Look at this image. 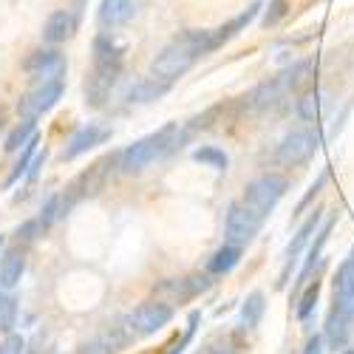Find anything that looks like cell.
I'll list each match as a JSON object with an SVG mask.
<instances>
[{
  "instance_id": "6da1fadb",
  "label": "cell",
  "mask_w": 354,
  "mask_h": 354,
  "mask_svg": "<svg viewBox=\"0 0 354 354\" xmlns=\"http://www.w3.org/2000/svg\"><path fill=\"white\" fill-rule=\"evenodd\" d=\"M190 133H193L190 125L182 128L179 122H170V125H165L156 133H147V136L136 139L133 145H128L125 151L120 153V170L122 173H142L145 167H151L153 162H159V159H165V156L179 151L182 142L190 139Z\"/></svg>"
},
{
  "instance_id": "7a4b0ae2",
  "label": "cell",
  "mask_w": 354,
  "mask_h": 354,
  "mask_svg": "<svg viewBox=\"0 0 354 354\" xmlns=\"http://www.w3.org/2000/svg\"><path fill=\"white\" fill-rule=\"evenodd\" d=\"M120 74H122V48L108 35H97L94 37V74L91 80H85V105L100 108L108 100Z\"/></svg>"
},
{
  "instance_id": "3957f363",
  "label": "cell",
  "mask_w": 354,
  "mask_h": 354,
  "mask_svg": "<svg viewBox=\"0 0 354 354\" xmlns=\"http://www.w3.org/2000/svg\"><path fill=\"white\" fill-rule=\"evenodd\" d=\"M286 187H289V182L283 179V176L263 173V176H258V179H252L244 187L241 204H244L250 213H255L258 218H267L278 207V201L286 196Z\"/></svg>"
},
{
  "instance_id": "277c9868",
  "label": "cell",
  "mask_w": 354,
  "mask_h": 354,
  "mask_svg": "<svg viewBox=\"0 0 354 354\" xmlns=\"http://www.w3.org/2000/svg\"><path fill=\"white\" fill-rule=\"evenodd\" d=\"M170 320H173V306L170 304L147 301V304L133 306L125 315L122 332H125V337H147V335H156L159 329H165Z\"/></svg>"
},
{
  "instance_id": "5b68a950",
  "label": "cell",
  "mask_w": 354,
  "mask_h": 354,
  "mask_svg": "<svg viewBox=\"0 0 354 354\" xmlns=\"http://www.w3.org/2000/svg\"><path fill=\"white\" fill-rule=\"evenodd\" d=\"M193 63H196V54L185 43H179V40L173 37L151 60V74L159 77V80H165V82H176V80L185 77L193 68Z\"/></svg>"
},
{
  "instance_id": "8992f818",
  "label": "cell",
  "mask_w": 354,
  "mask_h": 354,
  "mask_svg": "<svg viewBox=\"0 0 354 354\" xmlns=\"http://www.w3.org/2000/svg\"><path fill=\"white\" fill-rule=\"evenodd\" d=\"M317 151H320V136H317V131H312V128H298V131H289V133L281 139L275 156H278L281 165L298 167V165H306Z\"/></svg>"
},
{
  "instance_id": "52a82bcc",
  "label": "cell",
  "mask_w": 354,
  "mask_h": 354,
  "mask_svg": "<svg viewBox=\"0 0 354 354\" xmlns=\"http://www.w3.org/2000/svg\"><path fill=\"white\" fill-rule=\"evenodd\" d=\"M63 91H66V82H63V80H54V82H35L32 91H28V94L20 100L17 111H20L23 120H37V116L48 113L57 102H60Z\"/></svg>"
},
{
  "instance_id": "ba28073f",
  "label": "cell",
  "mask_w": 354,
  "mask_h": 354,
  "mask_svg": "<svg viewBox=\"0 0 354 354\" xmlns=\"http://www.w3.org/2000/svg\"><path fill=\"white\" fill-rule=\"evenodd\" d=\"M261 224H263V218L250 213L241 201H232L230 210H227V221H224V235H227L230 244L247 247V244H252V239L258 235Z\"/></svg>"
},
{
  "instance_id": "9c48e42d",
  "label": "cell",
  "mask_w": 354,
  "mask_h": 354,
  "mask_svg": "<svg viewBox=\"0 0 354 354\" xmlns=\"http://www.w3.org/2000/svg\"><path fill=\"white\" fill-rule=\"evenodd\" d=\"M320 224H323V210L317 207V210H312V216L298 227V232L292 235V241H289L286 250H283V270H281V281H278V286H283V283L289 281L292 267H295V263H298V258L309 250V241H312V235L317 232Z\"/></svg>"
},
{
  "instance_id": "30bf717a",
  "label": "cell",
  "mask_w": 354,
  "mask_h": 354,
  "mask_svg": "<svg viewBox=\"0 0 354 354\" xmlns=\"http://www.w3.org/2000/svg\"><path fill=\"white\" fill-rule=\"evenodd\" d=\"M26 74L32 77L35 82H54V80H63L68 71L66 57L57 51V48H40L35 54H28L26 60Z\"/></svg>"
},
{
  "instance_id": "8fae6325",
  "label": "cell",
  "mask_w": 354,
  "mask_h": 354,
  "mask_svg": "<svg viewBox=\"0 0 354 354\" xmlns=\"http://www.w3.org/2000/svg\"><path fill=\"white\" fill-rule=\"evenodd\" d=\"M80 17L71 9H57L48 15V20L43 23V43L46 46H60L66 40H71L77 35Z\"/></svg>"
},
{
  "instance_id": "7c38bea8",
  "label": "cell",
  "mask_w": 354,
  "mask_h": 354,
  "mask_svg": "<svg viewBox=\"0 0 354 354\" xmlns=\"http://www.w3.org/2000/svg\"><path fill=\"white\" fill-rule=\"evenodd\" d=\"M105 139H111V131H108V128H100V125H82V128L74 131L71 139L66 142V147H63V162H71V159L88 153L91 147L102 145Z\"/></svg>"
},
{
  "instance_id": "4fadbf2b",
  "label": "cell",
  "mask_w": 354,
  "mask_h": 354,
  "mask_svg": "<svg viewBox=\"0 0 354 354\" xmlns=\"http://www.w3.org/2000/svg\"><path fill=\"white\" fill-rule=\"evenodd\" d=\"M335 309L354 320V267L346 261L335 275Z\"/></svg>"
},
{
  "instance_id": "5bb4252c",
  "label": "cell",
  "mask_w": 354,
  "mask_h": 354,
  "mask_svg": "<svg viewBox=\"0 0 354 354\" xmlns=\"http://www.w3.org/2000/svg\"><path fill=\"white\" fill-rule=\"evenodd\" d=\"M170 85L173 82H165V80H159V77H142V80H136L131 88H128V102L131 105H147V102H156V100H162L167 91H170Z\"/></svg>"
},
{
  "instance_id": "9a60e30c",
  "label": "cell",
  "mask_w": 354,
  "mask_h": 354,
  "mask_svg": "<svg viewBox=\"0 0 354 354\" xmlns=\"http://www.w3.org/2000/svg\"><path fill=\"white\" fill-rule=\"evenodd\" d=\"M258 12H261V3L255 0V3H250L241 15H235L232 20H227L224 26H218V28H213V48H221L224 43H230L232 37H239L244 28L258 17Z\"/></svg>"
},
{
  "instance_id": "2e32d148",
  "label": "cell",
  "mask_w": 354,
  "mask_h": 354,
  "mask_svg": "<svg viewBox=\"0 0 354 354\" xmlns=\"http://www.w3.org/2000/svg\"><path fill=\"white\" fill-rule=\"evenodd\" d=\"M351 317H346L343 312H337L335 306H332V312L326 315V326H323V340H326V346L332 348V351H343L346 346H348V337H351Z\"/></svg>"
},
{
  "instance_id": "e0dca14e",
  "label": "cell",
  "mask_w": 354,
  "mask_h": 354,
  "mask_svg": "<svg viewBox=\"0 0 354 354\" xmlns=\"http://www.w3.org/2000/svg\"><path fill=\"white\" fill-rule=\"evenodd\" d=\"M133 0H102L100 9H97V20L102 28H120L133 17Z\"/></svg>"
},
{
  "instance_id": "ac0fdd59",
  "label": "cell",
  "mask_w": 354,
  "mask_h": 354,
  "mask_svg": "<svg viewBox=\"0 0 354 354\" xmlns=\"http://www.w3.org/2000/svg\"><path fill=\"white\" fill-rule=\"evenodd\" d=\"M283 94H286V88H283L281 77H272L267 82H261L255 91L247 97V108L250 111H270V108H275L281 102Z\"/></svg>"
},
{
  "instance_id": "d6986e66",
  "label": "cell",
  "mask_w": 354,
  "mask_h": 354,
  "mask_svg": "<svg viewBox=\"0 0 354 354\" xmlns=\"http://www.w3.org/2000/svg\"><path fill=\"white\" fill-rule=\"evenodd\" d=\"M23 272H26V250L15 247V250L3 252V261H0V283H3L6 292L20 283Z\"/></svg>"
},
{
  "instance_id": "ffe728a7",
  "label": "cell",
  "mask_w": 354,
  "mask_h": 354,
  "mask_svg": "<svg viewBox=\"0 0 354 354\" xmlns=\"http://www.w3.org/2000/svg\"><path fill=\"white\" fill-rule=\"evenodd\" d=\"M241 252H244V247H235V244L227 241L224 247H218V250L210 255V261H207V272H213V275H227V272H232L235 267H239Z\"/></svg>"
},
{
  "instance_id": "44dd1931",
  "label": "cell",
  "mask_w": 354,
  "mask_h": 354,
  "mask_svg": "<svg viewBox=\"0 0 354 354\" xmlns=\"http://www.w3.org/2000/svg\"><path fill=\"white\" fill-rule=\"evenodd\" d=\"M263 312H267L263 292H250L247 301H244V306H241V315H239V326H241V329H258Z\"/></svg>"
},
{
  "instance_id": "7402d4cb",
  "label": "cell",
  "mask_w": 354,
  "mask_h": 354,
  "mask_svg": "<svg viewBox=\"0 0 354 354\" xmlns=\"http://www.w3.org/2000/svg\"><path fill=\"white\" fill-rule=\"evenodd\" d=\"M37 145H40V136L35 133L32 139H28L23 147H20V156H17V162H15V170L9 173V179H6V187H12L20 176H26L28 173V167H32V162H35V156H37Z\"/></svg>"
},
{
  "instance_id": "603a6c76",
  "label": "cell",
  "mask_w": 354,
  "mask_h": 354,
  "mask_svg": "<svg viewBox=\"0 0 354 354\" xmlns=\"http://www.w3.org/2000/svg\"><path fill=\"white\" fill-rule=\"evenodd\" d=\"M298 116L304 122H317L320 120V111H323V94L317 91V88H309V91H304L298 97Z\"/></svg>"
},
{
  "instance_id": "cb8c5ba5",
  "label": "cell",
  "mask_w": 354,
  "mask_h": 354,
  "mask_svg": "<svg viewBox=\"0 0 354 354\" xmlns=\"http://www.w3.org/2000/svg\"><path fill=\"white\" fill-rule=\"evenodd\" d=\"M317 298H320V281L315 278V281H309L306 283V289L298 295V306H295V315H298V320H309L312 317V312H315V306H317Z\"/></svg>"
},
{
  "instance_id": "d4e9b609",
  "label": "cell",
  "mask_w": 354,
  "mask_h": 354,
  "mask_svg": "<svg viewBox=\"0 0 354 354\" xmlns=\"http://www.w3.org/2000/svg\"><path fill=\"white\" fill-rule=\"evenodd\" d=\"M193 159H196L198 165H207V167L218 170V173H224L227 165H230V156L221 151V147H213V145H201V147H196V151H193Z\"/></svg>"
},
{
  "instance_id": "484cf974",
  "label": "cell",
  "mask_w": 354,
  "mask_h": 354,
  "mask_svg": "<svg viewBox=\"0 0 354 354\" xmlns=\"http://www.w3.org/2000/svg\"><path fill=\"white\" fill-rule=\"evenodd\" d=\"M312 68H315V63H312V60H301V63L289 66L286 71H281L278 77H281V82H283V88H286V91H295V88H301V85L309 80Z\"/></svg>"
},
{
  "instance_id": "4316f807",
  "label": "cell",
  "mask_w": 354,
  "mask_h": 354,
  "mask_svg": "<svg viewBox=\"0 0 354 354\" xmlns=\"http://www.w3.org/2000/svg\"><path fill=\"white\" fill-rule=\"evenodd\" d=\"M37 133V122L35 120H23L20 125H15V131L6 136V142H3V151L6 153H15V151H20V147L32 139Z\"/></svg>"
},
{
  "instance_id": "83f0119b",
  "label": "cell",
  "mask_w": 354,
  "mask_h": 354,
  "mask_svg": "<svg viewBox=\"0 0 354 354\" xmlns=\"http://www.w3.org/2000/svg\"><path fill=\"white\" fill-rule=\"evenodd\" d=\"M17 323V301L12 295H6L3 304H0V332H12Z\"/></svg>"
},
{
  "instance_id": "f1b7e54d",
  "label": "cell",
  "mask_w": 354,
  "mask_h": 354,
  "mask_svg": "<svg viewBox=\"0 0 354 354\" xmlns=\"http://www.w3.org/2000/svg\"><path fill=\"white\" fill-rule=\"evenodd\" d=\"M286 12H289V3H286V0H270V6L263 9V17H261L263 28L278 26V23L286 17Z\"/></svg>"
},
{
  "instance_id": "f546056e",
  "label": "cell",
  "mask_w": 354,
  "mask_h": 354,
  "mask_svg": "<svg viewBox=\"0 0 354 354\" xmlns=\"http://www.w3.org/2000/svg\"><path fill=\"white\" fill-rule=\"evenodd\" d=\"M326 182H329V170H323V173L317 176V179H315V185L309 187V193H306V196H304V198L298 201V207H295V216H298V213H304V210L309 207V204H312V201H315V198L320 196V190L326 187Z\"/></svg>"
},
{
  "instance_id": "4dcf8cb0",
  "label": "cell",
  "mask_w": 354,
  "mask_h": 354,
  "mask_svg": "<svg viewBox=\"0 0 354 354\" xmlns=\"http://www.w3.org/2000/svg\"><path fill=\"white\" fill-rule=\"evenodd\" d=\"M116 346H120V340H111V337H97L91 343H85L80 348V354H116Z\"/></svg>"
},
{
  "instance_id": "1f68e13d",
  "label": "cell",
  "mask_w": 354,
  "mask_h": 354,
  "mask_svg": "<svg viewBox=\"0 0 354 354\" xmlns=\"http://www.w3.org/2000/svg\"><path fill=\"white\" fill-rule=\"evenodd\" d=\"M43 230H46V227H43V221H40V218H32V221H26L23 227H17V232H15V235H17V241H23V244H32V241L37 239V235H40Z\"/></svg>"
},
{
  "instance_id": "d6a6232c",
  "label": "cell",
  "mask_w": 354,
  "mask_h": 354,
  "mask_svg": "<svg viewBox=\"0 0 354 354\" xmlns=\"http://www.w3.org/2000/svg\"><path fill=\"white\" fill-rule=\"evenodd\" d=\"M198 320H201V315H198V312H193V315H190V323H187V332H185V337L179 340V346H176L170 354H182V351H185V346H187V343L193 340V335H196V323H198Z\"/></svg>"
},
{
  "instance_id": "836d02e7",
  "label": "cell",
  "mask_w": 354,
  "mask_h": 354,
  "mask_svg": "<svg viewBox=\"0 0 354 354\" xmlns=\"http://www.w3.org/2000/svg\"><path fill=\"white\" fill-rule=\"evenodd\" d=\"M323 343H326V340H323L320 335H312L306 340V346H304V354H323Z\"/></svg>"
},
{
  "instance_id": "e575fe53",
  "label": "cell",
  "mask_w": 354,
  "mask_h": 354,
  "mask_svg": "<svg viewBox=\"0 0 354 354\" xmlns=\"http://www.w3.org/2000/svg\"><path fill=\"white\" fill-rule=\"evenodd\" d=\"M23 346H26L23 337H20V335H12L9 343H6L3 348H6V354H23Z\"/></svg>"
},
{
  "instance_id": "d590c367",
  "label": "cell",
  "mask_w": 354,
  "mask_h": 354,
  "mask_svg": "<svg viewBox=\"0 0 354 354\" xmlns=\"http://www.w3.org/2000/svg\"><path fill=\"white\" fill-rule=\"evenodd\" d=\"M43 165H46V151L35 156V162H32V167H28V173H26V176H28V179H35V176L40 173V167H43Z\"/></svg>"
},
{
  "instance_id": "8d00e7d4",
  "label": "cell",
  "mask_w": 354,
  "mask_h": 354,
  "mask_svg": "<svg viewBox=\"0 0 354 354\" xmlns=\"http://www.w3.org/2000/svg\"><path fill=\"white\" fill-rule=\"evenodd\" d=\"M6 289H3V283H0V304H3V298H6V295H3Z\"/></svg>"
},
{
  "instance_id": "74e56055",
  "label": "cell",
  "mask_w": 354,
  "mask_h": 354,
  "mask_svg": "<svg viewBox=\"0 0 354 354\" xmlns=\"http://www.w3.org/2000/svg\"><path fill=\"white\" fill-rule=\"evenodd\" d=\"M348 263H351V267H354V247H351V252H348Z\"/></svg>"
},
{
  "instance_id": "f35d334b",
  "label": "cell",
  "mask_w": 354,
  "mask_h": 354,
  "mask_svg": "<svg viewBox=\"0 0 354 354\" xmlns=\"http://www.w3.org/2000/svg\"><path fill=\"white\" fill-rule=\"evenodd\" d=\"M340 354H354V348H343V351H340Z\"/></svg>"
},
{
  "instance_id": "ab89813d",
  "label": "cell",
  "mask_w": 354,
  "mask_h": 354,
  "mask_svg": "<svg viewBox=\"0 0 354 354\" xmlns=\"http://www.w3.org/2000/svg\"><path fill=\"white\" fill-rule=\"evenodd\" d=\"M85 6V0H77V9H82Z\"/></svg>"
},
{
  "instance_id": "60d3db41",
  "label": "cell",
  "mask_w": 354,
  "mask_h": 354,
  "mask_svg": "<svg viewBox=\"0 0 354 354\" xmlns=\"http://www.w3.org/2000/svg\"><path fill=\"white\" fill-rule=\"evenodd\" d=\"M3 244H6V239H3V235H0V250H3Z\"/></svg>"
},
{
  "instance_id": "b9f144b4",
  "label": "cell",
  "mask_w": 354,
  "mask_h": 354,
  "mask_svg": "<svg viewBox=\"0 0 354 354\" xmlns=\"http://www.w3.org/2000/svg\"><path fill=\"white\" fill-rule=\"evenodd\" d=\"M213 354H232V351H213Z\"/></svg>"
},
{
  "instance_id": "7bdbcfd3",
  "label": "cell",
  "mask_w": 354,
  "mask_h": 354,
  "mask_svg": "<svg viewBox=\"0 0 354 354\" xmlns=\"http://www.w3.org/2000/svg\"><path fill=\"white\" fill-rule=\"evenodd\" d=\"M0 354H6V348H3V346H0Z\"/></svg>"
}]
</instances>
